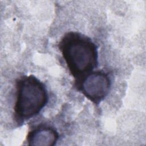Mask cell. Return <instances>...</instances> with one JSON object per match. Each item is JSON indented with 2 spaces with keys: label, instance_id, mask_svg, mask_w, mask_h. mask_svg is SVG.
Listing matches in <instances>:
<instances>
[{
  "label": "cell",
  "instance_id": "cell-1",
  "mask_svg": "<svg viewBox=\"0 0 146 146\" xmlns=\"http://www.w3.org/2000/svg\"><path fill=\"white\" fill-rule=\"evenodd\" d=\"M58 47L75 80L94 71L98 66V46L86 35L68 32L59 41Z\"/></svg>",
  "mask_w": 146,
  "mask_h": 146
},
{
  "label": "cell",
  "instance_id": "cell-2",
  "mask_svg": "<svg viewBox=\"0 0 146 146\" xmlns=\"http://www.w3.org/2000/svg\"><path fill=\"white\" fill-rule=\"evenodd\" d=\"M14 119L18 125L39 113L48 101L44 84L33 75H23L15 82Z\"/></svg>",
  "mask_w": 146,
  "mask_h": 146
},
{
  "label": "cell",
  "instance_id": "cell-3",
  "mask_svg": "<svg viewBox=\"0 0 146 146\" xmlns=\"http://www.w3.org/2000/svg\"><path fill=\"white\" fill-rule=\"evenodd\" d=\"M75 86L88 100L99 104L108 94L111 80L109 74L103 70L92 71L75 80Z\"/></svg>",
  "mask_w": 146,
  "mask_h": 146
},
{
  "label": "cell",
  "instance_id": "cell-4",
  "mask_svg": "<svg viewBox=\"0 0 146 146\" xmlns=\"http://www.w3.org/2000/svg\"><path fill=\"white\" fill-rule=\"evenodd\" d=\"M59 139V133L53 127L40 124L33 128L26 137L29 145L54 146Z\"/></svg>",
  "mask_w": 146,
  "mask_h": 146
}]
</instances>
